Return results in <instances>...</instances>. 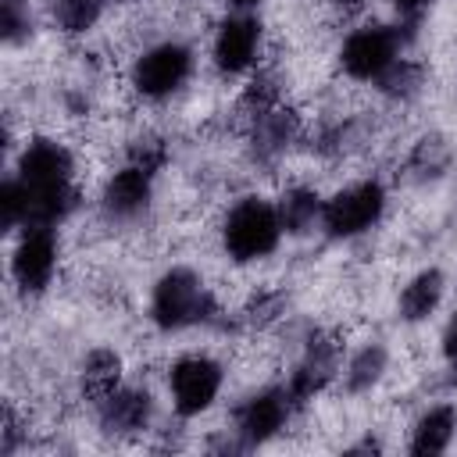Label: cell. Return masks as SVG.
<instances>
[{"instance_id": "obj_23", "label": "cell", "mask_w": 457, "mask_h": 457, "mask_svg": "<svg viewBox=\"0 0 457 457\" xmlns=\"http://www.w3.org/2000/svg\"><path fill=\"white\" fill-rule=\"evenodd\" d=\"M428 4H432V0H396V18H400L407 29H414V25L421 21V14L428 11Z\"/></svg>"}, {"instance_id": "obj_1", "label": "cell", "mask_w": 457, "mask_h": 457, "mask_svg": "<svg viewBox=\"0 0 457 457\" xmlns=\"http://www.w3.org/2000/svg\"><path fill=\"white\" fill-rule=\"evenodd\" d=\"M282 221L271 200L264 196H243L228 207L221 221V246L236 264H253L264 261L278 250L282 243Z\"/></svg>"}, {"instance_id": "obj_25", "label": "cell", "mask_w": 457, "mask_h": 457, "mask_svg": "<svg viewBox=\"0 0 457 457\" xmlns=\"http://www.w3.org/2000/svg\"><path fill=\"white\" fill-rule=\"evenodd\" d=\"M332 4H336L339 11H361V7L368 4V0H332Z\"/></svg>"}, {"instance_id": "obj_16", "label": "cell", "mask_w": 457, "mask_h": 457, "mask_svg": "<svg viewBox=\"0 0 457 457\" xmlns=\"http://www.w3.org/2000/svg\"><path fill=\"white\" fill-rule=\"evenodd\" d=\"M443 289H446V278H443L439 268L418 271V275L403 286V293H400V318L411 321V325L428 321V318L436 314V307L443 303Z\"/></svg>"}, {"instance_id": "obj_26", "label": "cell", "mask_w": 457, "mask_h": 457, "mask_svg": "<svg viewBox=\"0 0 457 457\" xmlns=\"http://www.w3.org/2000/svg\"><path fill=\"white\" fill-rule=\"evenodd\" d=\"M225 4H228L232 11H250V7H257L261 0H225Z\"/></svg>"}, {"instance_id": "obj_3", "label": "cell", "mask_w": 457, "mask_h": 457, "mask_svg": "<svg viewBox=\"0 0 457 457\" xmlns=\"http://www.w3.org/2000/svg\"><path fill=\"white\" fill-rule=\"evenodd\" d=\"M193 75V50L179 39H164V43H154L146 46L136 61H132V71H129V82L132 89L143 96V100H168L175 96Z\"/></svg>"}, {"instance_id": "obj_17", "label": "cell", "mask_w": 457, "mask_h": 457, "mask_svg": "<svg viewBox=\"0 0 457 457\" xmlns=\"http://www.w3.org/2000/svg\"><path fill=\"white\" fill-rule=\"evenodd\" d=\"M457 436V411L450 403L428 407L411 428V453H443Z\"/></svg>"}, {"instance_id": "obj_10", "label": "cell", "mask_w": 457, "mask_h": 457, "mask_svg": "<svg viewBox=\"0 0 457 457\" xmlns=\"http://www.w3.org/2000/svg\"><path fill=\"white\" fill-rule=\"evenodd\" d=\"M14 179L25 182L29 189H61V186H75V157L64 143L39 136L29 139L18 154V168Z\"/></svg>"}, {"instance_id": "obj_11", "label": "cell", "mask_w": 457, "mask_h": 457, "mask_svg": "<svg viewBox=\"0 0 457 457\" xmlns=\"http://www.w3.org/2000/svg\"><path fill=\"white\" fill-rule=\"evenodd\" d=\"M154 175H157V171H150V168H143V164H136V161H125V164L104 182L100 211H104L111 221H136V218L150 207Z\"/></svg>"}, {"instance_id": "obj_18", "label": "cell", "mask_w": 457, "mask_h": 457, "mask_svg": "<svg viewBox=\"0 0 457 457\" xmlns=\"http://www.w3.org/2000/svg\"><path fill=\"white\" fill-rule=\"evenodd\" d=\"M121 386V357L107 346H96L86 361H82V393L100 403L104 396H111Z\"/></svg>"}, {"instance_id": "obj_13", "label": "cell", "mask_w": 457, "mask_h": 457, "mask_svg": "<svg viewBox=\"0 0 457 457\" xmlns=\"http://www.w3.org/2000/svg\"><path fill=\"white\" fill-rule=\"evenodd\" d=\"M100 421L107 432H118V436H136V432H146L150 428V418H154V400L146 389H132V386H118L111 396H104L100 403Z\"/></svg>"}, {"instance_id": "obj_22", "label": "cell", "mask_w": 457, "mask_h": 457, "mask_svg": "<svg viewBox=\"0 0 457 457\" xmlns=\"http://www.w3.org/2000/svg\"><path fill=\"white\" fill-rule=\"evenodd\" d=\"M32 18H29V0H4V39L14 46L29 36Z\"/></svg>"}, {"instance_id": "obj_20", "label": "cell", "mask_w": 457, "mask_h": 457, "mask_svg": "<svg viewBox=\"0 0 457 457\" xmlns=\"http://www.w3.org/2000/svg\"><path fill=\"white\" fill-rule=\"evenodd\" d=\"M54 18H57V25L64 32L79 36V32H86V29L96 25L100 0H54Z\"/></svg>"}, {"instance_id": "obj_15", "label": "cell", "mask_w": 457, "mask_h": 457, "mask_svg": "<svg viewBox=\"0 0 457 457\" xmlns=\"http://www.w3.org/2000/svg\"><path fill=\"white\" fill-rule=\"evenodd\" d=\"M300 121L286 104H275L261 114H253V150L257 157H278L296 139Z\"/></svg>"}, {"instance_id": "obj_6", "label": "cell", "mask_w": 457, "mask_h": 457, "mask_svg": "<svg viewBox=\"0 0 457 457\" xmlns=\"http://www.w3.org/2000/svg\"><path fill=\"white\" fill-rule=\"evenodd\" d=\"M400 61V29L361 25L339 46V68L353 82H378Z\"/></svg>"}, {"instance_id": "obj_8", "label": "cell", "mask_w": 457, "mask_h": 457, "mask_svg": "<svg viewBox=\"0 0 457 457\" xmlns=\"http://www.w3.org/2000/svg\"><path fill=\"white\" fill-rule=\"evenodd\" d=\"M57 257H61V246H57L54 228H21L18 243L11 250V278H14V286L21 293H32V296L43 293L54 282Z\"/></svg>"}, {"instance_id": "obj_14", "label": "cell", "mask_w": 457, "mask_h": 457, "mask_svg": "<svg viewBox=\"0 0 457 457\" xmlns=\"http://www.w3.org/2000/svg\"><path fill=\"white\" fill-rule=\"evenodd\" d=\"M275 211H278V221H282V232L286 236H307V232H314L321 225L325 200L311 186H289L275 200Z\"/></svg>"}, {"instance_id": "obj_7", "label": "cell", "mask_w": 457, "mask_h": 457, "mask_svg": "<svg viewBox=\"0 0 457 457\" xmlns=\"http://www.w3.org/2000/svg\"><path fill=\"white\" fill-rule=\"evenodd\" d=\"M293 407H296V400H293V393L286 386H264V389H257L253 396H246L236 407L232 432L239 436L243 446H261V443L275 439L286 428Z\"/></svg>"}, {"instance_id": "obj_2", "label": "cell", "mask_w": 457, "mask_h": 457, "mask_svg": "<svg viewBox=\"0 0 457 457\" xmlns=\"http://www.w3.org/2000/svg\"><path fill=\"white\" fill-rule=\"evenodd\" d=\"M214 314V300L193 268H168L150 293V321L161 332H182Z\"/></svg>"}, {"instance_id": "obj_12", "label": "cell", "mask_w": 457, "mask_h": 457, "mask_svg": "<svg viewBox=\"0 0 457 457\" xmlns=\"http://www.w3.org/2000/svg\"><path fill=\"white\" fill-rule=\"evenodd\" d=\"M336 371H339V346L325 336H311L303 346V357L296 361V368L286 382V389L293 393L296 403H307L332 382Z\"/></svg>"}, {"instance_id": "obj_24", "label": "cell", "mask_w": 457, "mask_h": 457, "mask_svg": "<svg viewBox=\"0 0 457 457\" xmlns=\"http://www.w3.org/2000/svg\"><path fill=\"white\" fill-rule=\"evenodd\" d=\"M439 350H443V357H446L450 364H457V311L450 314V321H446V328H443Z\"/></svg>"}, {"instance_id": "obj_19", "label": "cell", "mask_w": 457, "mask_h": 457, "mask_svg": "<svg viewBox=\"0 0 457 457\" xmlns=\"http://www.w3.org/2000/svg\"><path fill=\"white\" fill-rule=\"evenodd\" d=\"M386 364H389V353H386V346H378V343H368V346H361L350 361H346V368H343V382H346V393H371L378 382H382V375H386Z\"/></svg>"}, {"instance_id": "obj_9", "label": "cell", "mask_w": 457, "mask_h": 457, "mask_svg": "<svg viewBox=\"0 0 457 457\" xmlns=\"http://www.w3.org/2000/svg\"><path fill=\"white\" fill-rule=\"evenodd\" d=\"M211 57H214V68L225 79L228 75H246L261 57V21L250 11H232L214 32Z\"/></svg>"}, {"instance_id": "obj_5", "label": "cell", "mask_w": 457, "mask_h": 457, "mask_svg": "<svg viewBox=\"0 0 457 457\" xmlns=\"http://www.w3.org/2000/svg\"><path fill=\"white\" fill-rule=\"evenodd\" d=\"M225 386V368L207 353H186L168 371V393L179 418H200L214 407Z\"/></svg>"}, {"instance_id": "obj_4", "label": "cell", "mask_w": 457, "mask_h": 457, "mask_svg": "<svg viewBox=\"0 0 457 457\" xmlns=\"http://www.w3.org/2000/svg\"><path fill=\"white\" fill-rule=\"evenodd\" d=\"M386 214V186L378 179H364V182H350L343 189H336L325 200V214H321V228L332 239H353L364 236L368 228H375Z\"/></svg>"}, {"instance_id": "obj_21", "label": "cell", "mask_w": 457, "mask_h": 457, "mask_svg": "<svg viewBox=\"0 0 457 457\" xmlns=\"http://www.w3.org/2000/svg\"><path fill=\"white\" fill-rule=\"evenodd\" d=\"M386 96H393V100H407V96H414L418 93V86H421V71H418V64H411V61H396L378 82H375Z\"/></svg>"}]
</instances>
